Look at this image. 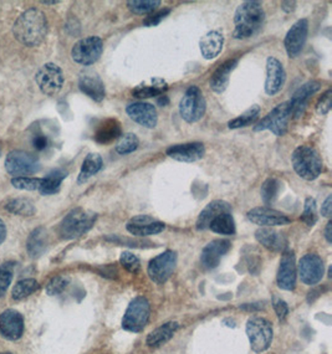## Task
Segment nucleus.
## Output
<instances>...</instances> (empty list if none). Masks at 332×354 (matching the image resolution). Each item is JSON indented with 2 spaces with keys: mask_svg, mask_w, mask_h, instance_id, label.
I'll return each mask as SVG.
<instances>
[{
  "mask_svg": "<svg viewBox=\"0 0 332 354\" xmlns=\"http://www.w3.org/2000/svg\"><path fill=\"white\" fill-rule=\"evenodd\" d=\"M48 31V18L45 12L37 8H31L21 12L12 26L14 37L28 48H35L43 44Z\"/></svg>",
  "mask_w": 332,
  "mask_h": 354,
  "instance_id": "f257e3e1",
  "label": "nucleus"
},
{
  "mask_svg": "<svg viewBox=\"0 0 332 354\" xmlns=\"http://www.w3.org/2000/svg\"><path fill=\"white\" fill-rule=\"evenodd\" d=\"M265 12L263 4L257 0L241 3L234 14L233 37L244 40L258 35L264 28Z\"/></svg>",
  "mask_w": 332,
  "mask_h": 354,
  "instance_id": "f03ea898",
  "label": "nucleus"
},
{
  "mask_svg": "<svg viewBox=\"0 0 332 354\" xmlns=\"http://www.w3.org/2000/svg\"><path fill=\"white\" fill-rule=\"evenodd\" d=\"M291 165L296 174L308 182L320 177L324 169L320 153L311 146L297 147L291 156Z\"/></svg>",
  "mask_w": 332,
  "mask_h": 354,
  "instance_id": "7ed1b4c3",
  "label": "nucleus"
},
{
  "mask_svg": "<svg viewBox=\"0 0 332 354\" xmlns=\"http://www.w3.org/2000/svg\"><path fill=\"white\" fill-rule=\"evenodd\" d=\"M98 219V214L82 208H75L62 219L59 235L64 240H75L91 230Z\"/></svg>",
  "mask_w": 332,
  "mask_h": 354,
  "instance_id": "20e7f679",
  "label": "nucleus"
},
{
  "mask_svg": "<svg viewBox=\"0 0 332 354\" xmlns=\"http://www.w3.org/2000/svg\"><path fill=\"white\" fill-rule=\"evenodd\" d=\"M151 317V304L145 296H137L129 302L122 318V328L132 333H140L146 328Z\"/></svg>",
  "mask_w": 332,
  "mask_h": 354,
  "instance_id": "39448f33",
  "label": "nucleus"
},
{
  "mask_svg": "<svg viewBox=\"0 0 332 354\" xmlns=\"http://www.w3.org/2000/svg\"><path fill=\"white\" fill-rule=\"evenodd\" d=\"M207 111V101L203 92L198 86H191L185 90L179 102V115L187 123H197L203 118Z\"/></svg>",
  "mask_w": 332,
  "mask_h": 354,
  "instance_id": "423d86ee",
  "label": "nucleus"
},
{
  "mask_svg": "<svg viewBox=\"0 0 332 354\" xmlns=\"http://www.w3.org/2000/svg\"><path fill=\"white\" fill-rule=\"evenodd\" d=\"M246 336L255 353H263L270 348L274 330L270 322L264 317L254 316L246 322Z\"/></svg>",
  "mask_w": 332,
  "mask_h": 354,
  "instance_id": "0eeeda50",
  "label": "nucleus"
},
{
  "mask_svg": "<svg viewBox=\"0 0 332 354\" xmlns=\"http://www.w3.org/2000/svg\"><path fill=\"white\" fill-rule=\"evenodd\" d=\"M290 118H291V111H290L289 101H285L283 104L275 106L263 120H260L254 126V131L255 132L270 131L277 137H283L288 132Z\"/></svg>",
  "mask_w": 332,
  "mask_h": 354,
  "instance_id": "6e6552de",
  "label": "nucleus"
},
{
  "mask_svg": "<svg viewBox=\"0 0 332 354\" xmlns=\"http://www.w3.org/2000/svg\"><path fill=\"white\" fill-rule=\"evenodd\" d=\"M177 252L167 250L154 257L148 263L147 274L149 279L157 285H165L172 277L177 268Z\"/></svg>",
  "mask_w": 332,
  "mask_h": 354,
  "instance_id": "1a4fd4ad",
  "label": "nucleus"
},
{
  "mask_svg": "<svg viewBox=\"0 0 332 354\" xmlns=\"http://www.w3.org/2000/svg\"><path fill=\"white\" fill-rule=\"evenodd\" d=\"M104 53V41L99 37H87L79 40L71 50V57L76 64L91 66L99 62Z\"/></svg>",
  "mask_w": 332,
  "mask_h": 354,
  "instance_id": "9d476101",
  "label": "nucleus"
},
{
  "mask_svg": "<svg viewBox=\"0 0 332 354\" xmlns=\"http://www.w3.org/2000/svg\"><path fill=\"white\" fill-rule=\"evenodd\" d=\"M6 169L12 178L33 176L40 171V162L30 153L12 151L6 156Z\"/></svg>",
  "mask_w": 332,
  "mask_h": 354,
  "instance_id": "9b49d317",
  "label": "nucleus"
},
{
  "mask_svg": "<svg viewBox=\"0 0 332 354\" xmlns=\"http://www.w3.org/2000/svg\"><path fill=\"white\" fill-rule=\"evenodd\" d=\"M35 81L44 95L55 96L62 91L65 77L62 68L54 62H48L37 70Z\"/></svg>",
  "mask_w": 332,
  "mask_h": 354,
  "instance_id": "f8f14e48",
  "label": "nucleus"
},
{
  "mask_svg": "<svg viewBox=\"0 0 332 354\" xmlns=\"http://www.w3.org/2000/svg\"><path fill=\"white\" fill-rule=\"evenodd\" d=\"M296 270L302 283L308 286L317 285L325 275V265L317 254L304 255L296 266Z\"/></svg>",
  "mask_w": 332,
  "mask_h": 354,
  "instance_id": "ddd939ff",
  "label": "nucleus"
},
{
  "mask_svg": "<svg viewBox=\"0 0 332 354\" xmlns=\"http://www.w3.org/2000/svg\"><path fill=\"white\" fill-rule=\"evenodd\" d=\"M308 35V19H299L295 24L290 28L284 39V46L288 53V56L294 59L302 53L306 44Z\"/></svg>",
  "mask_w": 332,
  "mask_h": 354,
  "instance_id": "4468645a",
  "label": "nucleus"
},
{
  "mask_svg": "<svg viewBox=\"0 0 332 354\" xmlns=\"http://www.w3.org/2000/svg\"><path fill=\"white\" fill-rule=\"evenodd\" d=\"M248 220L259 225L260 227H274V226L288 225L291 223L288 215L275 210V209L269 208V207H257L249 210L248 214Z\"/></svg>",
  "mask_w": 332,
  "mask_h": 354,
  "instance_id": "2eb2a0df",
  "label": "nucleus"
},
{
  "mask_svg": "<svg viewBox=\"0 0 332 354\" xmlns=\"http://www.w3.org/2000/svg\"><path fill=\"white\" fill-rule=\"evenodd\" d=\"M295 252L291 250H285L282 255L280 266L277 270V283L279 288L284 291H294L296 287Z\"/></svg>",
  "mask_w": 332,
  "mask_h": 354,
  "instance_id": "dca6fc26",
  "label": "nucleus"
},
{
  "mask_svg": "<svg viewBox=\"0 0 332 354\" xmlns=\"http://www.w3.org/2000/svg\"><path fill=\"white\" fill-rule=\"evenodd\" d=\"M126 229L133 236L147 238L163 232L166 229V225L149 215H137L129 220V223L126 224Z\"/></svg>",
  "mask_w": 332,
  "mask_h": 354,
  "instance_id": "f3484780",
  "label": "nucleus"
},
{
  "mask_svg": "<svg viewBox=\"0 0 332 354\" xmlns=\"http://www.w3.org/2000/svg\"><path fill=\"white\" fill-rule=\"evenodd\" d=\"M166 154L169 158L183 163H193L203 158L205 154V146L202 142H190L173 145L166 149Z\"/></svg>",
  "mask_w": 332,
  "mask_h": 354,
  "instance_id": "a211bd4d",
  "label": "nucleus"
},
{
  "mask_svg": "<svg viewBox=\"0 0 332 354\" xmlns=\"http://www.w3.org/2000/svg\"><path fill=\"white\" fill-rule=\"evenodd\" d=\"M286 82V71L283 64L277 57H268L266 60V81L265 92L268 96H275L283 90Z\"/></svg>",
  "mask_w": 332,
  "mask_h": 354,
  "instance_id": "6ab92c4d",
  "label": "nucleus"
},
{
  "mask_svg": "<svg viewBox=\"0 0 332 354\" xmlns=\"http://www.w3.org/2000/svg\"><path fill=\"white\" fill-rule=\"evenodd\" d=\"M320 81H308L304 85L300 86L295 93L293 95V97L290 98V111H291V117L294 118H300L305 112L306 104L311 96H314L316 92L320 91Z\"/></svg>",
  "mask_w": 332,
  "mask_h": 354,
  "instance_id": "aec40b11",
  "label": "nucleus"
},
{
  "mask_svg": "<svg viewBox=\"0 0 332 354\" xmlns=\"http://www.w3.org/2000/svg\"><path fill=\"white\" fill-rule=\"evenodd\" d=\"M126 113L133 122L145 129H152L158 123V113L154 104L148 102H133L126 107Z\"/></svg>",
  "mask_w": 332,
  "mask_h": 354,
  "instance_id": "412c9836",
  "label": "nucleus"
},
{
  "mask_svg": "<svg viewBox=\"0 0 332 354\" xmlns=\"http://www.w3.org/2000/svg\"><path fill=\"white\" fill-rule=\"evenodd\" d=\"M79 88L95 102H102L106 96L105 84L99 73L93 70H86L80 73Z\"/></svg>",
  "mask_w": 332,
  "mask_h": 354,
  "instance_id": "4be33fe9",
  "label": "nucleus"
},
{
  "mask_svg": "<svg viewBox=\"0 0 332 354\" xmlns=\"http://www.w3.org/2000/svg\"><path fill=\"white\" fill-rule=\"evenodd\" d=\"M24 318L15 310H6L0 315V335L8 341H17L23 336Z\"/></svg>",
  "mask_w": 332,
  "mask_h": 354,
  "instance_id": "5701e85b",
  "label": "nucleus"
},
{
  "mask_svg": "<svg viewBox=\"0 0 332 354\" xmlns=\"http://www.w3.org/2000/svg\"><path fill=\"white\" fill-rule=\"evenodd\" d=\"M230 246H232L230 241L225 239H216L210 241V244L205 245L201 255V261L203 268L208 270L218 268L223 257L230 250Z\"/></svg>",
  "mask_w": 332,
  "mask_h": 354,
  "instance_id": "b1692460",
  "label": "nucleus"
},
{
  "mask_svg": "<svg viewBox=\"0 0 332 354\" xmlns=\"http://www.w3.org/2000/svg\"><path fill=\"white\" fill-rule=\"evenodd\" d=\"M255 239L259 244L273 252H284L288 249V239L283 232H279L273 227H260L255 232Z\"/></svg>",
  "mask_w": 332,
  "mask_h": 354,
  "instance_id": "393cba45",
  "label": "nucleus"
},
{
  "mask_svg": "<svg viewBox=\"0 0 332 354\" xmlns=\"http://www.w3.org/2000/svg\"><path fill=\"white\" fill-rule=\"evenodd\" d=\"M239 60L238 59H230L223 62L219 68H216L214 73H212L210 80V86L212 91L216 93H223L227 90L230 80V73H233Z\"/></svg>",
  "mask_w": 332,
  "mask_h": 354,
  "instance_id": "a878e982",
  "label": "nucleus"
},
{
  "mask_svg": "<svg viewBox=\"0 0 332 354\" xmlns=\"http://www.w3.org/2000/svg\"><path fill=\"white\" fill-rule=\"evenodd\" d=\"M224 46V35L221 31L212 30L207 32L199 41L201 54L205 60H213L219 55Z\"/></svg>",
  "mask_w": 332,
  "mask_h": 354,
  "instance_id": "bb28decb",
  "label": "nucleus"
},
{
  "mask_svg": "<svg viewBox=\"0 0 332 354\" xmlns=\"http://www.w3.org/2000/svg\"><path fill=\"white\" fill-rule=\"evenodd\" d=\"M49 246V234L45 227H37L33 230L26 241V250L31 259L43 257Z\"/></svg>",
  "mask_w": 332,
  "mask_h": 354,
  "instance_id": "cd10ccee",
  "label": "nucleus"
},
{
  "mask_svg": "<svg viewBox=\"0 0 332 354\" xmlns=\"http://www.w3.org/2000/svg\"><path fill=\"white\" fill-rule=\"evenodd\" d=\"M232 212V205L224 201H214L210 203L201 212L197 220L198 230H208L212 220L218 216L219 214Z\"/></svg>",
  "mask_w": 332,
  "mask_h": 354,
  "instance_id": "c85d7f7f",
  "label": "nucleus"
},
{
  "mask_svg": "<svg viewBox=\"0 0 332 354\" xmlns=\"http://www.w3.org/2000/svg\"><path fill=\"white\" fill-rule=\"evenodd\" d=\"M178 322L171 321V322L162 324L158 328H156L154 332H151L148 335L147 339H146L148 347L158 348L160 346L169 342L172 339V337L174 336V333L178 330Z\"/></svg>",
  "mask_w": 332,
  "mask_h": 354,
  "instance_id": "c756f323",
  "label": "nucleus"
},
{
  "mask_svg": "<svg viewBox=\"0 0 332 354\" xmlns=\"http://www.w3.org/2000/svg\"><path fill=\"white\" fill-rule=\"evenodd\" d=\"M122 136L121 123L115 118H109L101 123L95 133V141L100 145H109L111 142L116 141Z\"/></svg>",
  "mask_w": 332,
  "mask_h": 354,
  "instance_id": "7c9ffc66",
  "label": "nucleus"
},
{
  "mask_svg": "<svg viewBox=\"0 0 332 354\" xmlns=\"http://www.w3.org/2000/svg\"><path fill=\"white\" fill-rule=\"evenodd\" d=\"M68 177V171L64 169H55L50 171L45 178H42V184L39 192L42 196H54L60 192L64 179Z\"/></svg>",
  "mask_w": 332,
  "mask_h": 354,
  "instance_id": "2f4dec72",
  "label": "nucleus"
},
{
  "mask_svg": "<svg viewBox=\"0 0 332 354\" xmlns=\"http://www.w3.org/2000/svg\"><path fill=\"white\" fill-rule=\"evenodd\" d=\"M104 167V160L99 153H89L84 163L81 165V171L77 177V184L86 183L90 178L98 174Z\"/></svg>",
  "mask_w": 332,
  "mask_h": 354,
  "instance_id": "473e14b6",
  "label": "nucleus"
},
{
  "mask_svg": "<svg viewBox=\"0 0 332 354\" xmlns=\"http://www.w3.org/2000/svg\"><path fill=\"white\" fill-rule=\"evenodd\" d=\"M168 90V84L165 80L154 79L141 85L136 86L132 95L137 98H149L160 96Z\"/></svg>",
  "mask_w": 332,
  "mask_h": 354,
  "instance_id": "72a5a7b5",
  "label": "nucleus"
},
{
  "mask_svg": "<svg viewBox=\"0 0 332 354\" xmlns=\"http://www.w3.org/2000/svg\"><path fill=\"white\" fill-rule=\"evenodd\" d=\"M208 230L219 234V235H228V236L234 235L237 232V227H235V221H234L232 212L219 214L218 216L212 220Z\"/></svg>",
  "mask_w": 332,
  "mask_h": 354,
  "instance_id": "f704fd0d",
  "label": "nucleus"
},
{
  "mask_svg": "<svg viewBox=\"0 0 332 354\" xmlns=\"http://www.w3.org/2000/svg\"><path fill=\"white\" fill-rule=\"evenodd\" d=\"M259 115H260V107L258 104H252V107L248 109L244 113L230 120L228 122V127L230 129H238L252 126V123L258 121Z\"/></svg>",
  "mask_w": 332,
  "mask_h": 354,
  "instance_id": "c9c22d12",
  "label": "nucleus"
},
{
  "mask_svg": "<svg viewBox=\"0 0 332 354\" xmlns=\"http://www.w3.org/2000/svg\"><path fill=\"white\" fill-rule=\"evenodd\" d=\"M6 209L9 213L14 215H21V216H33L37 213V208L34 203L24 199V198H18L12 199L6 205Z\"/></svg>",
  "mask_w": 332,
  "mask_h": 354,
  "instance_id": "e433bc0d",
  "label": "nucleus"
},
{
  "mask_svg": "<svg viewBox=\"0 0 332 354\" xmlns=\"http://www.w3.org/2000/svg\"><path fill=\"white\" fill-rule=\"evenodd\" d=\"M39 287H40V285H39V282L37 280H34V279H25V280L19 281L14 286L12 291V297L15 301L26 299L33 293L37 292Z\"/></svg>",
  "mask_w": 332,
  "mask_h": 354,
  "instance_id": "4c0bfd02",
  "label": "nucleus"
},
{
  "mask_svg": "<svg viewBox=\"0 0 332 354\" xmlns=\"http://www.w3.org/2000/svg\"><path fill=\"white\" fill-rule=\"evenodd\" d=\"M282 182L277 178H268L261 185V199L265 205H270L275 202L279 192L282 189Z\"/></svg>",
  "mask_w": 332,
  "mask_h": 354,
  "instance_id": "58836bf2",
  "label": "nucleus"
},
{
  "mask_svg": "<svg viewBox=\"0 0 332 354\" xmlns=\"http://www.w3.org/2000/svg\"><path fill=\"white\" fill-rule=\"evenodd\" d=\"M160 6V0H129L127 8L129 12L137 14V15H145V14H152L157 8Z\"/></svg>",
  "mask_w": 332,
  "mask_h": 354,
  "instance_id": "ea45409f",
  "label": "nucleus"
},
{
  "mask_svg": "<svg viewBox=\"0 0 332 354\" xmlns=\"http://www.w3.org/2000/svg\"><path fill=\"white\" fill-rule=\"evenodd\" d=\"M138 146H140V140L135 133H124L118 138L115 149L118 154L126 156L137 151Z\"/></svg>",
  "mask_w": 332,
  "mask_h": 354,
  "instance_id": "a19ab883",
  "label": "nucleus"
},
{
  "mask_svg": "<svg viewBox=\"0 0 332 354\" xmlns=\"http://www.w3.org/2000/svg\"><path fill=\"white\" fill-rule=\"evenodd\" d=\"M300 219L308 227H313L317 223V207H316V201L314 198H306Z\"/></svg>",
  "mask_w": 332,
  "mask_h": 354,
  "instance_id": "79ce46f5",
  "label": "nucleus"
},
{
  "mask_svg": "<svg viewBox=\"0 0 332 354\" xmlns=\"http://www.w3.org/2000/svg\"><path fill=\"white\" fill-rule=\"evenodd\" d=\"M68 285H70V277L68 276H56L54 279H51L49 283L46 285V293L49 296H57V295L64 292L68 288Z\"/></svg>",
  "mask_w": 332,
  "mask_h": 354,
  "instance_id": "37998d69",
  "label": "nucleus"
},
{
  "mask_svg": "<svg viewBox=\"0 0 332 354\" xmlns=\"http://www.w3.org/2000/svg\"><path fill=\"white\" fill-rule=\"evenodd\" d=\"M40 184H42V179L39 178L18 177L12 179V187L19 190H28V192L39 190Z\"/></svg>",
  "mask_w": 332,
  "mask_h": 354,
  "instance_id": "c03bdc74",
  "label": "nucleus"
},
{
  "mask_svg": "<svg viewBox=\"0 0 332 354\" xmlns=\"http://www.w3.org/2000/svg\"><path fill=\"white\" fill-rule=\"evenodd\" d=\"M120 263L131 274H137L141 269L140 259L136 257L133 252H129V251H123L120 257Z\"/></svg>",
  "mask_w": 332,
  "mask_h": 354,
  "instance_id": "a18cd8bd",
  "label": "nucleus"
},
{
  "mask_svg": "<svg viewBox=\"0 0 332 354\" xmlns=\"http://www.w3.org/2000/svg\"><path fill=\"white\" fill-rule=\"evenodd\" d=\"M12 280V270L9 263H4L0 266V297L6 295L8 288L10 286Z\"/></svg>",
  "mask_w": 332,
  "mask_h": 354,
  "instance_id": "49530a36",
  "label": "nucleus"
},
{
  "mask_svg": "<svg viewBox=\"0 0 332 354\" xmlns=\"http://www.w3.org/2000/svg\"><path fill=\"white\" fill-rule=\"evenodd\" d=\"M331 88H329V90L321 96L320 100L317 101V104H316V112H317L320 116H326L327 113L331 110Z\"/></svg>",
  "mask_w": 332,
  "mask_h": 354,
  "instance_id": "de8ad7c7",
  "label": "nucleus"
},
{
  "mask_svg": "<svg viewBox=\"0 0 332 354\" xmlns=\"http://www.w3.org/2000/svg\"><path fill=\"white\" fill-rule=\"evenodd\" d=\"M171 12H172L171 9H163V10H160V12H154L143 20V25L145 26H156V25L160 24L163 19L168 17Z\"/></svg>",
  "mask_w": 332,
  "mask_h": 354,
  "instance_id": "09e8293b",
  "label": "nucleus"
},
{
  "mask_svg": "<svg viewBox=\"0 0 332 354\" xmlns=\"http://www.w3.org/2000/svg\"><path fill=\"white\" fill-rule=\"evenodd\" d=\"M107 241L115 243L118 245H126V246H131V248H145V245L151 244L148 241H138V240H132V239H124L117 235H112V236H106Z\"/></svg>",
  "mask_w": 332,
  "mask_h": 354,
  "instance_id": "8fccbe9b",
  "label": "nucleus"
},
{
  "mask_svg": "<svg viewBox=\"0 0 332 354\" xmlns=\"http://www.w3.org/2000/svg\"><path fill=\"white\" fill-rule=\"evenodd\" d=\"M273 306H274V310H275L279 321L280 322L285 321V318L288 317V313H289V307L286 305V302L283 299H275L273 302Z\"/></svg>",
  "mask_w": 332,
  "mask_h": 354,
  "instance_id": "3c124183",
  "label": "nucleus"
},
{
  "mask_svg": "<svg viewBox=\"0 0 332 354\" xmlns=\"http://www.w3.org/2000/svg\"><path fill=\"white\" fill-rule=\"evenodd\" d=\"M31 143H33V146H34L37 151H44L46 147L49 146V140L44 133L37 132V133L33 135Z\"/></svg>",
  "mask_w": 332,
  "mask_h": 354,
  "instance_id": "603ef678",
  "label": "nucleus"
},
{
  "mask_svg": "<svg viewBox=\"0 0 332 354\" xmlns=\"http://www.w3.org/2000/svg\"><path fill=\"white\" fill-rule=\"evenodd\" d=\"M332 214V196H329L326 201L322 204L321 207V215L325 218H331Z\"/></svg>",
  "mask_w": 332,
  "mask_h": 354,
  "instance_id": "864d4df0",
  "label": "nucleus"
},
{
  "mask_svg": "<svg viewBox=\"0 0 332 354\" xmlns=\"http://www.w3.org/2000/svg\"><path fill=\"white\" fill-rule=\"evenodd\" d=\"M240 310H244V311H260L264 308V305H260V304H246V305L240 306Z\"/></svg>",
  "mask_w": 332,
  "mask_h": 354,
  "instance_id": "5fc2aeb1",
  "label": "nucleus"
},
{
  "mask_svg": "<svg viewBox=\"0 0 332 354\" xmlns=\"http://www.w3.org/2000/svg\"><path fill=\"white\" fill-rule=\"evenodd\" d=\"M282 9H283L284 12H293L296 9V1H283L282 3Z\"/></svg>",
  "mask_w": 332,
  "mask_h": 354,
  "instance_id": "6e6d98bb",
  "label": "nucleus"
},
{
  "mask_svg": "<svg viewBox=\"0 0 332 354\" xmlns=\"http://www.w3.org/2000/svg\"><path fill=\"white\" fill-rule=\"evenodd\" d=\"M331 227L332 221L330 220V221H329V223L326 224V227H325V239H326V241L329 243V244H332Z\"/></svg>",
  "mask_w": 332,
  "mask_h": 354,
  "instance_id": "4d7b16f0",
  "label": "nucleus"
},
{
  "mask_svg": "<svg viewBox=\"0 0 332 354\" xmlns=\"http://www.w3.org/2000/svg\"><path fill=\"white\" fill-rule=\"evenodd\" d=\"M6 238V223L0 219V245L4 243Z\"/></svg>",
  "mask_w": 332,
  "mask_h": 354,
  "instance_id": "13d9d810",
  "label": "nucleus"
},
{
  "mask_svg": "<svg viewBox=\"0 0 332 354\" xmlns=\"http://www.w3.org/2000/svg\"><path fill=\"white\" fill-rule=\"evenodd\" d=\"M157 104L162 106V107H165L167 104H169V98L165 96V95H160V98L157 100Z\"/></svg>",
  "mask_w": 332,
  "mask_h": 354,
  "instance_id": "bf43d9fd",
  "label": "nucleus"
},
{
  "mask_svg": "<svg viewBox=\"0 0 332 354\" xmlns=\"http://www.w3.org/2000/svg\"><path fill=\"white\" fill-rule=\"evenodd\" d=\"M42 4H45V6H55V4H59V1H42Z\"/></svg>",
  "mask_w": 332,
  "mask_h": 354,
  "instance_id": "052dcab7",
  "label": "nucleus"
},
{
  "mask_svg": "<svg viewBox=\"0 0 332 354\" xmlns=\"http://www.w3.org/2000/svg\"><path fill=\"white\" fill-rule=\"evenodd\" d=\"M0 354H12V353H0Z\"/></svg>",
  "mask_w": 332,
  "mask_h": 354,
  "instance_id": "680f3d73",
  "label": "nucleus"
},
{
  "mask_svg": "<svg viewBox=\"0 0 332 354\" xmlns=\"http://www.w3.org/2000/svg\"><path fill=\"white\" fill-rule=\"evenodd\" d=\"M0 154H1V149H0Z\"/></svg>",
  "mask_w": 332,
  "mask_h": 354,
  "instance_id": "e2e57ef3",
  "label": "nucleus"
}]
</instances>
